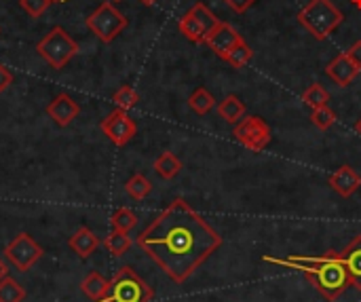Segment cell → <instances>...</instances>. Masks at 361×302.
<instances>
[{
    "mask_svg": "<svg viewBox=\"0 0 361 302\" xmlns=\"http://www.w3.org/2000/svg\"><path fill=\"white\" fill-rule=\"evenodd\" d=\"M137 246L171 282L184 284L222 246V237L184 199H173L140 233Z\"/></svg>",
    "mask_w": 361,
    "mask_h": 302,
    "instance_id": "cell-1",
    "label": "cell"
},
{
    "mask_svg": "<svg viewBox=\"0 0 361 302\" xmlns=\"http://www.w3.org/2000/svg\"><path fill=\"white\" fill-rule=\"evenodd\" d=\"M264 262L302 271L305 277L328 302L336 301L351 286L349 273L341 260V252H334V250L326 252L324 256H290V258L264 256Z\"/></svg>",
    "mask_w": 361,
    "mask_h": 302,
    "instance_id": "cell-2",
    "label": "cell"
},
{
    "mask_svg": "<svg viewBox=\"0 0 361 302\" xmlns=\"http://www.w3.org/2000/svg\"><path fill=\"white\" fill-rule=\"evenodd\" d=\"M343 19L345 15L332 0H309L298 13V23L315 40H326L343 23Z\"/></svg>",
    "mask_w": 361,
    "mask_h": 302,
    "instance_id": "cell-3",
    "label": "cell"
},
{
    "mask_svg": "<svg viewBox=\"0 0 361 302\" xmlns=\"http://www.w3.org/2000/svg\"><path fill=\"white\" fill-rule=\"evenodd\" d=\"M152 298V288L131 267H121L110 279L108 294L102 302H150Z\"/></svg>",
    "mask_w": 361,
    "mask_h": 302,
    "instance_id": "cell-4",
    "label": "cell"
},
{
    "mask_svg": "<svg viewBox=\"0 0 361 302\" xmlns=\"http://www.w3.org/2000/svg\"><path fill=\"white\" fill-rule=\"evenodd\" d=\"M36 53L53 68V70H61L66 68V64L72 61V57L78 53V42L61 28L55 25L49 30V34L42 36V40L36 44Z\"/></svg>",
    "mask_w": 361,
    "mask_h": 302,
    "instance_id": "cell-5",
    "label": "cell"
},
{
    "mask_svg": "<svg viewBox=\"0 0 361 302\" xmlns=\"http://www.w3.org/2000/svg\"><path fill=\"white\" fill-rule=\"evenodd\" d=\"M127 17L112 4V2H102L89 17H87V28L99 38L102 42H112L125 28H127Z\"/></svg>",
    "mask_w": 361,
    "mask_h": 302,
    "instance_id": "cell-6",
    "label": "cell"
},
{
    "mask_svg": "<svg viewBox=\"0 0 361 302\" xmlns=\"http://www.w3.org/2000/svg\"><path fill=\"white\" fill-rule=\"evenodd\" d=\"M220 23V19L203 4L197 2L190 11H186L180 21H178V30L180 34H184L186 40L195 42V44H203L205 38L209 36V32Z\"/></svg>",
    "mask_w": 361,
    "mask_h": 302,
    "instance_id": "cell-7",
    "label": "cell"
},
{
    "mask_svg": "<svg viewBox=\"0 0 361 302\" xmlns=\"http://www.w3.org/2000/svg\"><path fill=\"white\" fill-rule=\"evenodd\" d=\"M233 135L239 144H243L247 150L252 152H262L269 144H271V127L264 119L260 116H245L241 119L235 129H233Z\"/></svg>",
    "mask_w": 361,
    "mask_h": 302,
    "instance_id": "cell-8",
    "label": "cell"
},
{
    "mask_svg": "<svg viewBox=\"0 0 361 302\" xmlns=\"http://www.w3.org/2000/svg\"><path fill=\"white\" fill-rule=\"evenodd\" d=\"M42 248L27 235V233H19L4 250V258L19 271L25 273L32 265H36L42 258Z\"/></svg>",
    "mask_w": 361,
    "mask_h": 302,
    "instance_id": "cell-9",
    "label": "cell"
},
{
    "mask_svg": "<svg viewBox=\"0 0 361 302\" xmlns=\"http://www.w3.org/2000/svg\"><path fill=\"white\" fill-rule=\"evenodd\" d=\"M99 127H102L104 135H106L114 146H127V144L133 140V135L137 133L135 121L127 114V110H121V108L112 110V112L102 121Z\"/></svg>",
    "mask_w": 361,
    "mask_h": 302,
    "instance_id": "cell-10",
    "label": "cell"
},
{
    "mask_svg": "<svg viewBox=\"0 0 361 302\" xmlns=\"http://www.w3.org/2000/svg\"><path fill=\"white\" fill-rule=\"evenodd\" d=\"M243 36L231 25V23H226V21H222L220 19V23L209 32V36L205 38V42L203 44H207L218 57H222L228 49H233L239 40H241Z\"/></svg>",
    "mask_w": 361,
    "mask_h": 302,
    "instance_id": "cell-11",
    "label": "cell"
},
{
    "mask_svg": "<svg viewBox=\"0 0 361 302\" xmlns=\"http://www.w3.org/2000/svg\"><path fill=\"white\" fill-rule=\"evenodd\" d=\"M361 72V68L347 55V53H341V55H336L328 66H326V74L338 85V87H349L355 78H357V74Z\"/></svg>",
    "mask_w": 361,
    "mask_h": 302,
    "instance_id": "cell-12",
    "label": "cell"
},
{
    "mask_svg": "<svg viewBox=\"0 0 361 302\" xmlns=\"http://www.w3.org/2000/svg\"><path fill=\"white\" fill-rule=\"evenodd\" d=\"M78 112H80L78 104H76L68 93L55 95V97L49 102V106H47V114H49L59 127H68V125L78 116Z\"/></svg>",
    "mask_w": 361,
    "mask_h": 302,
    "instance_id": "cell-13",
    "label": "cell"
},
{
    "mask_svg": "<svg viewBox=\"0 0 361 302\" xmlns=\"http://www.w3.org/2000/svg\"><path fill=\"white\" fill-rule=\"evenodd\" d=\"M330 186L334 188V193H338L341 197L349 199V197H353L360 191L361 176L351 165H343V167H338L330 176Z\"/></svg>",
    "mask_w": 361,
    "mask_h": 302,
    "instance_id": "cell-14",
    "label": "cell"
},
{
    "mask_svg": "<svg viewBox=\"0 0 361 302\" xmlns=\"http://www.w3.org/2000/svg\"><path fill=\"white\" fill-rule=\"evenodd\" d=\"M341 260L349 273L351 286L361 292V235H357L343 252H341Z\"/></svg>",
    "mask_w": 361,
    "mask_h": 302,
    "instance_id": "cell-15",
    "label": "cell"
},
{
    "mask_svg": "<svg viewBox=\"0 0 361 302\" xmlns=\"http://www.w3.org/2000/svg\"><path fill=\"white\" fill-rule=\"evenodd\" d=\"M245 112H247V106L235 93H231L222 102H218V114H220V119H224L231 125H237L241 119H245Z\"/></svg>",
    "mask_w": 361,
    "mask_h": 302,
    "instance_id": "cell-16",
    "label": "cell"
},
{
    "mask_svg": "<svg viewBox=\"0 0 361 302\" xmlns=\"http://www.w3.org/2000/svg\"><path fill=\"white\" fill-rule=\"evenodd\" d=\"M99 246V239L95 237L93 231H89L87 226L78 229L72 237H70V248L80 256V258H89Z\"/></svg>",
    "mask_w": 361,
    "mask_h": 302,
    "instance_id": "cell-17",
    "label": "cell"
},
{
    "mask_svg": "<svg viewBox=\"0 0 361 302\" xmlns=\"http://www.w3.org/2000/svg\"><path fill=\"white\" fill-rule=\"evenodd\" d=\"M108 286H110V282L106 277H102L99 273H89L82 279L80 290H82V294H87L93 302H102L106 298V294H108Z\"/></svg>",
    "mask_w": 361,
    "mask_h": 302,
    "instance_id": "cell-18",
    "label": "cell"
},
{
    "mask_svg": "<svg viewBox=\"0 0 361 302\" xmlns=\"http://www.w3.org/2000/svg\"><path fill=\"white\" fill-rule=\"evenodd\" d=\"M252 57H254V51H252V47L241 38L233 49H228L224 55H222V59L228 64V66H233V68H243V66H247L250 61H252Z\"/></svg>",
    "mask_w": 361,
    "mask_h": 302,
    "instance_id": "cell-19",
    "label": "cell"
},
{
    "mask_svg": "<svg viewBox=\"0 0 361 302\" xmlns=\"http://www.w3.org/2000/svg\"><path fill=\"white\" fill-rule=\"evenodd\" d=\"M154 171L159 178L163 180H173L180 171H182V161L173 155V152H163L157 161H154Z\"/></svg>",
    "mask_w": 361,
    "mask_h": 302,
    "instance_id": "cell-20",
    "label": "cell"
},
{
    "mask_svg": "<svg viewBox=\"0 0 361 302\" xmlns=\"http://www.w3.org/2000/svg\"><path fill=\"white\" fill-rule=\"evenodd\" d=\"M188 106H190V110L192 112H197V114H207V112H212L214 110V106H216V97L205 89V87H199V89H195L192 93H190V97H188Z\"/></svg>",
    "mask_w": 361,
    "mask_h": 302,
    "instance_id": "cell-21",
    "label": "cell"
},
{
    "mask_svg": "<svg viewBox=\"0 0 361 302\" xmlns=\"http://www.w3.org/2000/svg\"><path fill=\"white\" fill-rule=\"evenodd\" d=\"M125 191H127V195H129L131 199H135V201H142V199H146V197L152 193V182H150L146 176H142V174H135V176H131V178L127 180V184H125Z\"/></svg>",
    "mask_w": 361,
    "mask_h": 302,
    "instance_id": "cell-22",
    "label": "cell"
},
{
    "mask_svg": "<svg viewBox=\"0 0 361 302\" xmlns=\"http://www.w3.org/2000/svg\"><path fill=\"white\" fill-rule=\"evenodd\" d=\"M302 102H305L311 110H315V108H324V106H328V104H330V93H328L319 83H313V85L302 93Z\"/></svg>",
    "mask_w": 361,
    "mask_h": 302,
    "instance_id": "cell-23",
    "label": "cell"
},
{
    "mask_svg": "<svg viewBox=\"0 0 361 302\" xmlns=\"http://www.w3.org/2000/svg\"><path fill=\"white\" fill-rule=\"evenodd\" d=\"M106 250L112 256H123L129 248H131V237L129 233H121V231H112L106 239H104Z\"/></svg>",
    "mask_w": 361,
    "mask_h": 302,
    "instance_id": "cell-24",
    "label": "cell"
},
{
    "mask_svg": "<svg viewBox=\"0 0 361 302\" xmlns=\"http://www.w3.org/2000/svg\"><path fill=\"white\" fill-rule=\"evenodd\" d=\"M110 224H112L114 231L129 233V231L137 224V216H135V212H131L129 207H118V210L112 214Z\"/></svg>",
    "mask_w": 361,
    "mask_h": 302,
    "instance_id": "cell-25",
    "label": "cell"
},
{
    "mask_svg": "<svg viewBox=\"0 0 361 302\" xmlns=\"http://www.w3.org/2000/svg\"><path fill=\"white\" fill-rule=\"evenodd\" d=\"M25 290L11 277H4L0 282V302H23Z\"/></svg>",
    "mask_w": 361,
    "mask_h": 302,
    "instance_id": "cell-26",
    "label": "cell"
},
{
    "mask_svg": "<svg viewBox=\"0 0 361 302\" xmlns=\"http://www.w3.org/2000/svg\"><path fill=\"white\" fill-rule=\"evenodd\" d=\"M112 99H114L116 108H121V110H131V108H135V106H137L140 95H137V91H135L133 87L123 85L121 89H116V93L112 95Z\"/></svg>",
    "mask_w": 361,
    "mask_h": 302,
    "instance_id": "cell-27",
    "label": "cell"
},
{
    "mask_svg": "<svg viewBox=\"0 0 361 302\" xmlns=\"http://www.w3.org/2000/svg\"><path fill=\"white\" fill-rule=\"evenodd\" d=\"M311 121L317 129L322 131H328L330 127H334L336 123V112L330 108V106H324V108H315L313 114H311Z\"/></svg>",
    "mask_w": 361,
    "mask_h": 302,
    "instance_id": "cell-28",
    "label": "cell"
},
{
    "mask_svg": "<svg viewBox=\"0 0 361 302\" xmlns=\"http://www.w3.org/2000/svg\"><path fill=\"white\" fill-rule=\"evenodd\" d=\"M53 2L51 0H19V6L30 15V17H40Z\"/></svg>",
    "mask_w": 361,
    "mask_h": 302,
    "instance_id": "cell-29",
    "label": "cell"
},
{
    "mask_svg": "<svg viewBox=\"0 0 361 302\" xmlns=\"http://www.w3.org/2000/svg\"><path fill=\"white\" fill-rule=\"evenodd\" d=\"M235 13H245V11H250L254 4H256V0H224Z\"/></svg>",
    "mask_w": 361,
    "mask_h": 302,
    "instance_id": "cell-30",
    "label": "cell"
},
{
    "mask_svg": "<svg viewBox=\"0 0 361 302\" xmlns=\"http://www.w3.org/2000/svg\"><path fill=\"white\" fill-rule=\"evenodd\" d=\"M11 85H13V74L6 66L0 64V93H4Z\"/></svg>",
    "mask_w": 361,
    "mask_h": 302,
    "instance_id": "cell-31",
    "label": "cell"
},
{
    "mask_svg": "<svg viewBox=\"0 0 361 302\" xmlns=\"http://www.w3.org/2000/svg\"><path fill=\"white\" fill-rule=\"evenodd\" d=\"M347 55H349V57L361 68V40H355V42L351 44V49L347 51Z\"/></svg>",
    "mask_w": 361,
    "mask_h": 302,
    "instance_id": "cell-32",
    "label": "cell"
},
{
    "mask_svg": "<svg viewBox=\"0 0 361 302\" xmlns=\"http://www.w3.org/2000/svg\"><path fill=\"white\" fill-rule=\"evenodd\" d=\"M4 277H8V269H6V265H4V260L0 258V282H2Z\"/></svg>",
    "mask_w": 361,
    "mask_h": 302,
    "instance_id": "cell-33",
    "label": "cell"
},
{
    "mask_svg": "<svg viewBox=\"0 0 361 302\" xmlns=\"http://www.w3.org/2000/svg\"><path fill=\"white\" fill-rule=\"evenodd\" d=\"M140 2H142L144 6H152V4H157L159 0H140Z\"/></svg>",
    "mask_w": 361,
    "mask_h": 302,
    "instance_id": "cell-34",
    "label": "cell"
},
{
    "mask_svg": "<svg viewBox=\"0 0 361 302\" xmlns=\"http://www.w3.org/2000/svg\"><path fill=\"white\" fill-rule=\"evenodd\" d=\"M355 131H357V133H360V135H361V116H360V119H357V123H355Z\"/></svg>",
    "mask_w": 361,
    "mask_h": 302,
    "instance_id": "cell-35",
    "label": "cell"
},
{
    "mask_svg": "<svg viewBox=\"0 0 361 302\" xmlns=\"http://www.w3.org/2000/svg\"><path fill=\"white\" fill-rule=\"evenodd\" d=\"M351 4H353V6H357V8L361 11V0H351Z\"/></svg>",
    "mask_w": 361,
    "mask_h": 302,
    "instance_id": "cell-36",
    "label": "cell"
},
{
    "mask_svg": "<svg viewBox=\"0 0 361 302\" xmlns=\"http://www.w3.org/2000/svg\"><path fill=\"white\" fill-rule=\"evenodd\" d=\"M51 2H66V0H51Z\"/></svg>",
    "mask_w": 361,
    "mask_h": 302,
    "instance_id": "cell-37",
    "label": "cell"
},
{
    "mask_svg": "<svg viewBox=\"0 0 361 302\" xmlns=\"http://www.w3.org/2000/svg\"><path fill=\"white\" fill-rule=\"evenodd\" d=\"M116 2H121V0H116Z\"/></svg>",
    "mask_w": 361,
    "mask_h": 302,
    "instance_id": "cell-38",
    "label": "cell"
},
{
    "mask_svg": "<svg viewBox=\"0 0 361 302\" xmlns=\"http://www.w3.org/2000/svg\"><path fill=\"white\" fill-rule=\"evenodd\" d=\"M0 32H2V30H0Z\"/></svg>",
    "mask_w": 361,
    "mask_h": 302,
    "instance_id": "cell-39",
    "label": "cell"
}]
</instances>
